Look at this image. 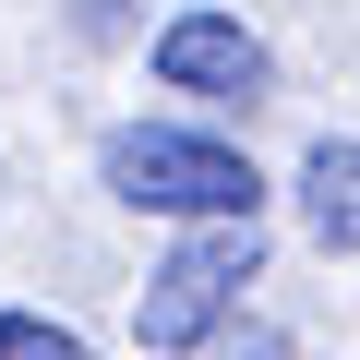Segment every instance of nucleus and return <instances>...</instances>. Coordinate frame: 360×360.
<instances>
[{
	"mask_svg": "<svg viewBox=\"0 0 360 360\" xmlns=\"http://www.w3.org/2000/svg\"><path fill=\"white\" fill-rule=\"evenodd\" d=\"M96 180L132 217H180V229H252V205H264L252 156L217 144V132H193V120H120L96 144Z\"/></svg>",
	"mask_w": 360,
	"mask_h": 360,
	"instance_id": "1",
	"label": "nucleus"
},
{
	"mask_svg": "<svg viewBox=\"0 0 360 360\" xmlns=\"http://www.w3.org/2000/svg\"><path fill=\"white\" fill-rule=\"evenodd\" d=\"M252 276H264V240H252V229H180L168 264H156L144 300H132V336H144V348H205V336L240 312Z\"/></svg>",
	"mask_w": 360,
	"mask_h": 360,
	"instance_id": "2",
	"label": "nucleus"
},
{
	"mask_svg": "<svg viewBox=\"0 0 360 360\" xmlns=\"http://www.w3.org/2000/svg\"><path fill=\"white\" fill-rule=\"evenodd\" d=\"M156 84L205 96V108H252L264 96V37L240 13H168L156 25Z\"/></svg>",
	"mask_w": 360,
	"mask_h": 360,
	"instance_id": "3",
	"label": "nucleus"
},
{
	"mask_svg": "<svg viewBox=\"0 0 360 360\" xmlns=\"http://www.w3.org/2000/svg\"><path fill=\"white\" fill-rule=\"evenodd\" d=\"M300 229L312 252H360V132H324L300 156Z\"/></svg>",
	"mask_w": 360,
	"mask_h": 360,
	"instance_id": "4",
	"label": "nucleus"
},
{
	"mask_svg": "<svg viewBox=\"0 0 360 360\" xmlns=\"http://www.w3.org/2000/svg\"><path fill=\"white\" fill-rule=\"evenodd\" d=\"M0 360H96L72 324H49V312H0Z\"/></svg>",
	"mask_w": 360,
	"mask_h": 360,
	"instance_id": "5",
	"label": "nucleus"
}]
</instances>
